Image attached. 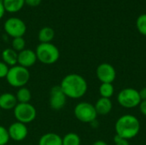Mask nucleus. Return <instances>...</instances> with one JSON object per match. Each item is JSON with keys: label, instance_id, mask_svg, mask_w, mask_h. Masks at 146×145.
<instances>
[{"label": "nucleus", "instance_id": "nucleus-29", "mask_svg": "<svg viewBox=\"0 0 146 145\" xmlns=\"http://www.w3.org/2000/svg\"><path fill=\"white\" fill-rule=\"evenodd\" d=\"M139 91V96H140V98L142 101H145L146 100V86L145 87H143Z\"/></svg>", "mask_w": 146, "mask_h": 145}, {"label": "nucleus", "instance_id": "nucleus-27", "mask_svg": "<svg viewBox=\"0 0 146 145\" xmlns=\"http://www.w3.org/2000/svg\"><path fill=\"white\" fill-rule=\"evenodd\" d=\"M42 0H25V4L30 7H37L41 3Z\"/></svg>", "mask_w": 146, "mask_h": 145}, {"label": "nucleus", "instance_id": "nucleus-19", "mask_svg": "<svg viewBox=\"0 0 146 145\" xmlns=\"http://www.w3.org/2000/svg\"><path fill=\"white\" fill-rule=\"evenodd\" d=\"M15 97H16L18 103H30L32 99V93L28 88L24 86L17 90Z\"/></svg>", "mask_w": 146, "mask_h": 145}, {"label": "nucleus", "instance_id": "nucleus-25", "mask_svg": "<svg viewBox=\"0 0 146 145\" xmlns=\"http://www.w3.org/2000/svg\"><path fill=\"white\" fill-rule=\"evenodd\" d=\"M9 69V67L7 64H5L3 61H0V79L6 78Z\"/></svg>", "mask_w": 146, "mask_h": 145}, {"label": "nucleus", "instance_id": "nucleus-32", "mask_svg": "<svg viewBox=\"0 0 146 145\" xmlns=\"http://www.w3.org/2000/svg\"><path fill=\"white\" fill-rule=\"evenodd\" d=\"M0 118H1V109H0Z\"/></svg>", "mask_w": 146, "mask_h": 145}, {"label": "nucleus", "instance_id": "nucleus-2", "mask_svg": "<svg viewBox=\"0 0 146 145\" xmlns=\"http://www.w3.org/2000/svg\"><path fill=\"white\" fill-rule=\"evenodd\" d=\"M140 128L139 120L136 116L129 114L121 116L115 124V134L127 140H130L138 136Z\"/></svg>", "mask_w": 146, "mask_h": 145}, {"label": "nucleus", "instance_id": "nucleus-7", "mask_svg": "<svg viewBox=\"0 0 146 145\" xmlns=\"http://www.w3.org/2000/svg\"><path fill=\"white\" fill-rule=\"evenodd\" d=\"M14 115L16 121L27 125L33 122L36 119L37 110L36 108L30 103H18L14 109Z\"/></svg>", "mask_w": 146, "mask_h": 145}, {"label": "nucleus", "instance_id": "nucleus-3", "mask_svg": "<svg viewBox=\"0 0 146 145\" xmlns=\"http://www.w3.org/2000/svg\"><path fill=\"white\" fill-rule=\"evenodd\" d=\"M35 53L38 61L44 65L55 64L60 57V51L58 48L52 43H40L37 46Z\"/></svg>", "mask_w": 146, "mask_h": 145}, {"label": "nucleus", "instance_id": "nucleus-5", "mask_svg": "<svg viewBox=\"0 0 146 145\" xmlns=\"http://www.w3.org/2000/svg\"><path fill=\"white\" fill-rule=\"evenodd\" d=\"M139 91L134 88H124L117 95L118 103L125 109H133L141 103Z\"/></svg>", "mask_w": 146, "mask_h": 145}, {"label": "nucleus", "instance_id": "nucleus-22", "mask_svg": "<svg viewBox=\"0 0 146 145\" xmlns=\"http://www.w3.org/2000/svg\"><path fill=\"white\" fill-rule=\"evenodd\" d=\"M12 49L15 50L16 52H21V50H25L26 48V41L23 38V37H19V38H15L12 39Z\"/></svg>", "mask_w": 146, "mask_h": 145}, {"label": "nucleus", "instance_id": "nucleus-23", "mask_svg": "<svg viewBox=\"0 0 146 145\" xmlns=\"http://www.w3.org/2000/svg\"><path fill=\"white\" fill-rule=\"evenodd\" d=\"M136 26L140 34L146 36V14H142L137 18Z\"/></svg>", "mask_w": 146, "mask_h": 145}, {"label": "nucleus", "instance_id": "nucleus-26", "mask_svg": "<svg viewBox=\"0 0 146 145\" xmlns=\"http://www.w3.org/2000/svg\"><path fill=\"white\" fill-rule=\"evenodd\" d=\"M114 142H115V145H130L128 140L121 138L117 134H115V136L114 138Z\"/></svg>", "mask_w": 146, "mask_h": 145}, {"label": "nucleus", "instance_id": "nucleus-4", "mask_svg": "<svg viewBox=\"0 0 146 145\" xmlns=\"http://www.w3.org/2000/svg\"><path fill=\"white\" fill-rule=\"evenodd\" d=\"M30 76L28 68H23L20 65H15L9 68L5 79L10 86L19 89L26 86L30 79Z\"/></svg>", "mask_w": 146, "mask_h": 145}, {"label": "nucleus", "instance_id": "nucleus-16", "mask_svg": "<svg viewBox=\"0 0 146 145\" xmlns=\"http://www.w3.org/2000/svg\"><path fill=\"white\" fill-rule=\"evenodd\" d=\"M18 52L14 50L12 48L4 49L2 52V61L7 64L9 68L17 65Z\"/></svg>", "mask_w": 146, "mask_h": 145}, {"label": "nucleus", "instance_id": "nucleus-13", "mask_svg": "<svg viewBox=\"0 0 146 145\" xmlns=\"http://www.w3.org/2000/svg\"><path fill=\"white\" fill-rule=\"evenodd\" d=\"M18 104L15 95L10 92H5L0 95V109L12 110Z\"/></svg>", "mask_w": 146, "mask_h": 145}, {"label": "nucleus", "instance_id": "nucleus-17", "mask_svg": "<svg viewBox=\"0 0 146 145\" xmlns=\"http://www.w3.org/2000/svg\"><path fill=\"white\" fill-rule=\"evenodd\" d=\"M5 11L9 13H16L20 11L25 5V0H3Z\"/></svg>", "mask_w": 146, "mask_h": 145}, {"label": "nucleus", "instance_id": "nucleus-15", "mask_svg": "<svg viewBox=\"0 0 146 145\" xmlns=\"http://www.w3.org/2000/svg\"><path fill=\"white\" fill-rule=\"evenodd\" d=\"M38 145H62V138L55 132H48L39 138Z\"/></svg>", "mask_w": 146, "mask_h": 145}, {"label": "nucleus", "instance_id": "nucleus-12", "mask_svg": "<svg viewBox=\"0 0 146 145\" xmlns=\"http://www.w3.org/2000/svg\"><path fill=\"white\" fill-rule=\"evenodd\" d=\"M37 56L34 50L31 49H25L21 52H18L17 65H20L23 68H29L33 67L37 62Z\"/></svg>", "mask_w": 146, "mask_h": 145}, {"label": "nucleus", "instance_id": "nucleus-33", "mask_svg": "<svg viewBox=\"0 0 146 145\" xmlns=\"http://www.w3.org/2000/svg\"><path fill=\"white\" fill-rule=\"evenodd\" d=\"M145 2H146V0H145Z\"/></svg>", "mask_w": 146, "mask_h": 145}, {"label": "nucleus", "instance_id": "nucleus-31", "mask_svg": "<svg viewBox=\"0 0 146 145\" xmlns=\"http://www.w3.org/2000/svg\"><path fill=\"white\" fill-rule=\"evenodd\" d=\"M92 145H109L105 141H104V140H97V141H95Z\"/></svg>", "mask_w": 146, "mask_h": 145}, {"label": "nucleus", "instance_id": "nucleus-24", "mask_svg": "<svg viewBox=\"0 0 146 145\" xmlns=\"http://www.w3.org/2000/svg\"><path fill=\"white\" fill-rule=\"evenodd\" d=\"M9 140L8 129L0 125V145H7Z\"/></svg>", "mask_w": 146, "mask_h": 145}, {"label": "nucleus", "instance_id": "nucleus-28", "mask_svg": "<svg viewBox=\"0 0 146 145\" xmlns=\"http://www.w3.org/2000/svg\"><path fill=\"white\" fill-rule=\"evenodd\" d=\"M139 107V110H140L141 114L146 117V100L145 101H141Z\"/></svg>", "mask_w": 146, "mask_h": 145}, {"label": "nucleus", "instance_id": "nucleus-30", "mask_svg": "<svg viewBox=\"0 0 146 145\" xmlns=\"http://www.w3.org/2000/svg\"><path fill=\"white\" fill-rule=\"evenodd\" d=\"M4 13H5V9H4L3 3V0H0V20L4 15Z\"/></svg>", "mask_w": 146, "mask_h": 145}, {"label": "nucleus", "instance_id": "nucleus-6", "mask_svg": "<svg viewBox=\"0 0 146 145\" xmlns=\"http://www.w3.org/2000/svg\"><path fill=\"white\" fill-rule=\"evenodd\" d=\"M75 118L83 123H92L97 120L98 114L93 104L88 102L79 103L74 109Z\"/></svg>", "mask_w": 146, "mask_h": 145}, {"label": "nucleus", "instance_id": "nucleus-11", "mask_svg": "<svg viewBox=\"0 0 146 145\" xmlns=\"http://www.w3.org/2000/svg\"><path fill=\"white\" fill-rule=\"evenodd\" d=\"M8 132L11 140L15 142H21L27 138L28 135V128L26 124L15 121L9 125Z\"/></svg>", "mask_w": 146, "mask_h": 145}, {"label": "nucleus", "instance_id": "nucleus-21", "mask_svg": "<svg viewBox=\"0 0 146 145\" xmlns=\"http://www.w3.org/2000/svg\"><path fill=\"white\" fill-rule=\"evenodd\" d=\"M80 136L74 132H68L62 138V145H80Z\"/></svg>", "mask_w": 146, "mask_h": 145}, {"label": "nucleus", "instance_id": "nucleus-20", "mask_svg": "<svg viewBox=\"0 0 146 145\" xmlns=\"http://www.w3.org/2000/svg\"><path fill=\"white\" fill-rule=\"evenodd\" d=\"M115 92V87L111 83H102L99 86V94L101 97L111 98Z\"/></svg>", "mask_w": 146, "mask_h": 145}, {"label": "nucleus", "instance_id": "nucleus-10", "mask_svg": "<svg viewBox=\"0 0 146 145\" xmlns=\"http://www.w3.org/2000/svg\"><path fill=\"white\" fill-rule=\"evenodd\" d=\"M96 75L101 83H113L116 78L115 68L108 62L99 64L96 69Z\"/></svg>", "mask_w": 146, "mask_h": 145}, {"label": "nucleus", "instance_id": "nucleus-9", "mask_svg": "<svg viewBox=\"0 0 146 145\" xmlns=\"http://www.w3.org/2000/svg\"><path fill=\"white\" fill-rule=\"evenodd\" d=\"M67 97L61 89L60 85H55L50 91V107L52 110L59 111L64 108L67 103Z\"/></svg>", "mask_w": 146, "mask_h": 145}, {"label": "nucleus", "instance_id": "nucleus-14", "mask_svg": "<svg viewBox=\"0 0 146 145\" xmlns=\"http://www.w3.org/2000/svg\"><path fill=\"white\" fill-rule=\"evenodd\" d=\"M98 115H106L110 114L113 109V103L110 98L100 97L94 104Z\"/></svg>", "mask_w": 146, "mask_h": 145}, {"label": "nucleus", "instance_id": "nucleus-1", "mask_svg": "<svg viewBox=\"0 0 146 145\" xmlns=\"http://www.w3.org/2000/svg\"><path fill=\"white\" fill-rule=\"evenodd\" d=\"M60 87L68 98L80 99L87 91L88 85L86 79L78 73H69L64 76L60 83Z\"/></svg>", "mask_w": 146, "mask_h": 145}, {"label": "nucleus", "instance_id": "nucleus-8", "mask_svg": "<svg viewBox=\"0 0 146 145\" xmlns=\"http://www.w3.org/2000/svg\"><path fill=\"white\" fill-rule=\"evenodd\" d=\"M3 29L9 36L15 38L23 37L27 32V26L22 20L17 17H11L4 22Z\"/></svg>", "mask_w": 146, "mask_h": 145}, {"label": "nucleus", "instance_id": "nucleus-18", "mask_svg": "<svg viewBox=\"0 0 146 145\" xmlns=\"http://www.w3.org/2000/svg\"><path fill=\"white\" fill-rule=\"evenodd\" d=\"M55 38V31L53 28L50 26H44L41 28L38 34V38L40 43H51L53 38Z\"/></svg>", "mask_w": 146, "mask_h": 145}]
</instances>
